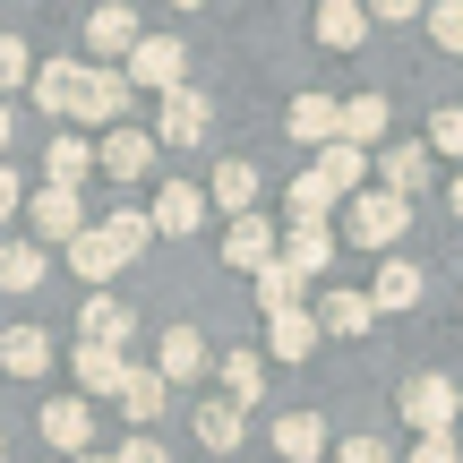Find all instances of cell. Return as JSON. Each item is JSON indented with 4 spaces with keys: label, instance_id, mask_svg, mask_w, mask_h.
Segmentation results:
<instances>
[{
    "label": "cell",
    "instance_id": "cell-1",
    "mask_svg": "<svg viewBox=\"0 0 463 463\" xmlns=\"http://www.w3.org/2000/svg\"><path fill=\"white\" fill-rule=\"evenodd\" d=\"M181 69H189L181 34H137V43H129V61H120V78H129V95H137V86L172 95V86H181Z\"/></svg>",
    "mask_w": 463,
    "mask_h": 463
},
{
    "label": "cell",
    "instance_id": "cell-2",
    "mask_svg": "<svg viewBox=\"0 0 463 463\" xmlns=\"http://www.w3.org/2000/svg\"><path fill=\"white\" fill-rule=\"evenodd\" d=\"M455 412H463V395H455L447 369H420V378H403V420H412L420 438H447Z\"/></svg>",
    "mask_w": 463,
    "mask_h": 463
},
{
    "label": "cell",
    "instance_id": "cell-3",
    "mask_svg": "<svg viewBox=\"0 0 463 463\" xmlns=\"http://www.w3.org/2000/svg\"><path fill=\"white\" fill-rule=\"evenodd\" d=\"M403 223H412V206L386 198V189H361V198H352V241H361V249H395Z\"/></svg>",
    "mask_w": 463,
    "mask_h": 463
},
{
    "label": "cell",
    "instance_id": "cell-4",
    "mask_svg": "<svg viewBox=\"0 0 463 463\" xmlns=\"http://www.w3.org/2000/svg\"><path fill=\"white\" fill-rule=\"evenodd\" d=\"M120 112H129V78H120V69H86V78H78V103H69V120L120 129Z\"/></svg>",
    "mask_w": 463,
    "mask_h": 463
},
{
    "label": "cell",
    "instance_id": "cell-5",
    "mask_svg": "<svg viewBox=\"0 0 463 463\" xmlns=\"http://www.w3.org/2000/svg\"><path fill=\"white\" fill-rule=\"evenodd\" d=\"M206 120H215V103H206L198 95V86H172V95H164V112H155V137H164V146H198V137H206Z\"/></svg>",
    "mask_w": 463,
    "mask_h": 463
},
{
    "label": "cell",
    "instance_id": "cell-6",
    "mask_svg": "<svg viewBox=\"0 0 463 463\" xmlns=\"http://www.w3.org/2000/svg\"><path fill=\"white\" fill-rule=\"evenodd\" d=\"M309 352H317V317H309V309H275V317H266V352H258V361L300 369Z\"/></svg>",
    "mask_w": 463,
    "mask_h": 463
},
{
    "label": "cell",
    "instance_id": "cell-7",
    "mask_svg": "<svg viewBox=\"0 0 463 463\" xmlns=\"http://www.w3.org/2000/svg\"><path fill=\"white\" fill-rule=\"evenodd\" d=\"M95 172H112V181H146V172H155V137L120 120V129L95 146Z\"/></svg>",
    "mask_w": 463,
    "mask_h": 463
},
{
    "label": "cell",
    "instance_id": "cell-8",
    "mask_svg": "<svg viewBox=\"0 0 463 463\" xmlns=\"http://www.w3.org/2000/svg\"><path fill=\"white\" fill-rule=\"evenodd\" d=\"M206 223V198L189 181H164L155 189V215H146V232H164V241H189V232Z\"/></svg>",
    "mask_w": 463,
    "mask_h": 463
},
{
    "label": "cell",
    "instance_id": "cell-9",
    "mask_svg": "<svg viewBox=\"0 0 463 463\" xmlns=\"http://www.w3.org/2000/svg\"><path fill=\"white\" fill-rule=\"evenodd\" d=\"M326 258H335V232H326V223H292V232L275 241V266H283V275H300V283H309Z\"/></svg>",
    "mask_w": 463,
    "mask_h": 463
},
{
    "label": "cell",
    "instance_id": "cell-10",
    "mask_svg": "<svg viewBox=\"0 0 463 463\" xmlns=\"http://www.w3.org/2000/svg\"><path fill=\"white\" fill-rule=\"evenodd\" d=\"M43 438H52L61 455H95V412H86L78 395H52V403H43Z\"/></svg>",
    "mask_w": 463,
    "mask_h": 463
},
{
    "label": "cell",
    "instance_id": "cell-11",
    "mask_svg": "<svg viewBox=\"0 0 463 463\" xmlns=\"http://www.w3.org/2000/svg\"><path fill=\"white\" fill-rule=\"evenodd\" d=\"M129 43H137V9H120V0L86 9V52H103V61H129Z\"/></svg>",
    "mask_w": 463,
    "mask_h": 463
},
{
    "label": "cell",
    "instance_id": "cell-12",
    "mask_svg": "<svg viewBox=\"0 0 463 463\" xmlns=\"http://www.w3.org/2000/svg\"><path fill=\"white\" fill-rule=\"evenodd\" d=\"M361 172H369V155H361V146H344V137H335V146H317V164H309V181L326 189V198H361Z\"/></svg>",
    "mask_w": 463,
    "mask_h": 463
},
{
    "label": "cell",
    "instance_id": "cell-13",
    "mask_svg": "<svg viewBox=\"0 0 463 463\" xmlns=\"http://www.w3.org/2000/svg\"><path fill=\"white\" fill-rule=\"evenodd\" d=\"M198 369H206V335L198 326H164V344H155V378L181 386V378H198Z\"/></svg>",
    "mask_w": 463,
    "mask_h": 463
},
{
    "label": "cell",
    "instance_id": "cell-14",
    "mask_svg": "<svg viewBox=\"0 0 463 463\" xmlns=\"http://www.w3.org/2000/svg\"><path fill=\"white\" fill-rule=\"evenodd\" d=\"M198 198L223 206V223H232V215H258V164H215V181H206Z\"/></svg>",
    "mask_w": 463,
    "mask_h": 463
},
{
    "label": "cell",
    "instance_id": "cell-15",
    "mask_svg": "<svg viewBox=\"0 0 463 463\" xmlns=\"http://www.w3.org/2000/svg\"><path fill=\"white\" fill-rule=\"evenodd\" d=\"M26 223L43 232V241H78V232H86V215H78L69 189H34V198H26ZM43 241H34V249H43Z\"/></svg>",
    "mask_w": 463,
    "mask_h": 463
},
{
    "label": "cell",
    "instance_id": "cell-16",
    "mask_svg": "<svg viewBox=\"0 0 463 463\" xmlns=\"http://www.w3.org/2000/svg\"><path fill=\"white\" fill-rule=\"evenodd\" d=\"M266 258H275V223L266 215H232L223 223V266H249V275H258Z\"/></svg>",
    "mask_w": 463,
    "mask_h": 463
},
{
    "label": "cell",
    "instance_id": "cell-17",
    "mask_svg": "<svg viewBox=\"0 0 463 463\" xmlns=\"http://www.w3.org/2000/svg\"><path fill=\"white\" fill-rule=\"evenodd\" d=\"M129 335H137V317L120 309V300H86V335H78V344H95V352H120V361H129Z\"/></svg>",
    "mask_w": 463,
    "mask_h": 463
},
{
    "label": "cell",
    "instance_id": "cell-18",
    "mask_svg": "<svg viewBox=\"0 0 463 463\" xmlns=\"http://www.w3.org/2000/svg\"><path fill=\"white\" fill-rule=\"evenodd\" d=\"M420 181H430V146H386V155H378V189H386V198L412 206Z\"/></svg>",
    "mask_w": 463,
    "mask_h": 463
},
{
    "label": "cell",
    "instance_id": "cell-19",
    "mask_svg": "<svg viewBox=\"0 0 463 463\" xmlns=\"http://www.w3.org/2000/svg\"><path fill=\"white\" fill-rule=\"evenodd\" d=\"M0 369H9V378H43L52 369V335L43 326H9L0 335Z\"/></svg>",
    "mask_w": 463,
    "mask_h": 463
},
{
    "label": "cell",
    "instance_id": "cell-20",
    "mask_svg": "<svg viewBox=\"0 0 463 463\" xmlns=\"http://www.w3.org/2000/svg\"><path fill=\"white\" fill-rule=\"evenodd\" d=\"M69 369H78V403H86V395H120V378H129L137 361H120V352H95V344H78V361H69Z\"/></svg>",
    "mask_w": 463,
    "mask_h": 463
},
{
    "label": "cell",
    "instance_id": "cell-21",
    "mask_svg": "<svg viewBox=\"0 0 463 463\" xmlns=\"http://www.w3.org/2000/svg\"><path fill=\"white\" fill-rule=\"evenodd\" d=\"M275 455L283 463H317V455H326V420H317V412H283L275 420Z\"/></svg>",
    "mask_w": 463,
    "mask_h": 463
},
{
    "label": "cell",
    "instance_id": "cell-22",
    "mask_svg": "<svg viewBox=\"0 0 463 463\" xmlns=\"http://www.w3.org/2000/svg\"><path fill=\"white\" fill-rule=\"evenodd\" d=\"M86 172H95V146H86V137H52V155H43V189H69V198H78Z\"/></svg>",
    "mask_w": 463,
    "mask_h": 463
},
{
    "label": "cell",
    "instance_id": "cell-23",
    "mask_svg": "<svg viewBox=\"0 0 463 463\" xmlns=\"http://www.w3.org/2000/svg\"><path fill=\"white\" fill-rule=\"evenodd\" d=\"M369 309H420V266L412 258H386L378 283H369Z\"/></svg>",
    "mask_w": 463,
    "mask_h": 463
},
{
    "label": "cell",
    "instance_id": "cell-24",
    "mask_svg": "<svg viewBox=\"0 0 463 463\" xmlns=\"http://www.w3.org/2000/svg\"><path fill=\"white\" fill-rule=\"evenodd\" d=\"M164 403H172V386L155 378V369H129V378H120V412H129L137 430H155V420H164Z\"/></svg>",
    "mask_w": 463,
    "mask_h": 463
},
{
    "label": "cell",
    "instance_id": "cell-25",
    "mask_svg": "<svg viewBox=\"0 0 463 463\" xmlns=\"http://www.w3.org/2000/svg\"><path fill=\"white\" fill-rule=\"evenodd\" d=\"M78 78H86V61H43V69H34V103H43V112H61L69 120V103H78Z\"/></svg>",
    "mask_w": 463,
    "mask_h": 463
},
{
    "label": "cell",
    "instance_id": "cell-26",
    "mask_svg": "<svg viewBox=\"0 0 463 463\" xmlns=\"http://www.w3.org/2000/svg\"><path fill=\"white\" fill-rule=\"evenodd\" d=\"M95 241L112 249V266H129L137 249L155 241V232H146V215H137V206H120V215H103V223H95Z\"/></svg>",
    "mask_w": 463,
    "mask_h": 463
},
{
    "label": "cell",
    "instance_id": "cell-27",
    "mask_svg": "<svg viewBox=\"0 0 463 463\" xmlns=\"http://www.w3.org/2000/svg\"><path fill=\"white\" fill-rule=\"evenodd\" d=\"M43 249L34 241H0V292H34V283H43Z\"/></svg>",
    "mask_w": 463,
    "mask_h": 463
},
{
    "label": "cell",
    "instance_id": "cell-28",
    "mask_svg": "<svg viewBox=\"0 0 463 463\" xmlns=\"http://www.w3.org/2000/svg\"><path fill=\"white\" fill-rule=\"evenodd\" d=\"M266 395V361L258 352H223V403L241 412V403H258Z\"/></svg>",
    "mask_w": 463,
    "mask_h": 463
},
{
    "label": "cell",
    "instance_id": "cell-29",
    "mask_svg": "<svg viewBox=\"0 0 463 463\" xmlns=\"http://www.w3.org/2000/svg\"><path fill=\"white\" fill-rule=\"evenodd\" d=\"M378 326V309H369V292H335L326 309H317V335H369Z\"/></svg>",
    "mask_w": 463,
    "mask_h": 463
},
{
    "label": "cell",
    "instance_id": "cell-30",
    "mask_svg": "<svg viewBox=\"0 0 463 463\" xmlns=\"http://www.w3.org/2000/svg\"><path fill=\"white\" fill-rule=\"evenodd\" d=\"M292 137L300 146H335V95H292Z\"/></svg>",
    "mask_w": 463,
    "mask_h": 463
},
{
    "label": "cell",
    "instance_id": "cell-31",
    "mask_svg": "<svg viewBox=\"0 0 463 463\" xmlns=\"http://www.w3.org/2000/svg\"><path fill=\"white\" fill-rule=\"evenodd\" d=\"M361 34H369V17L352 9V0H326V9H317V43H326V52H352Z\"/></svg>",
    "mask_w": 463,
    "mask_h": 463
},
{
    "label": "cell",
    "instance_id": "cell-32",
    "mask_svg": "<svg viewBox=\"0 0 463 463\" xmlns=\"http://www.w3.org/2000/svg\"><path fill=\"white\" fill-rule=\"evenodd\" d=\"M69 275H78V283H112L120 266H112V249H103L95 232H78V241H69Z\"/></svg>",
    "mask_w": 463,
    "mask_h": 463
},
{
    "label": "cell",
    "instance_id": "cell-33",
    "mask_svg": "<svg viewBox=\"0 0 463 463\" xmlns=\"http://www.w3.org/2000/svg\"><path fill=\"white\" fill-rule=\"evenodd\" d=\"M258 300H266V317H275V309H300V275H283V266L266 258L258 266Z\"/></svg>",
    "mask_w": 463,
    "mask_h": 463
},
{
    "label": "cell",
    "instance_id": "cell-34",
    "mask_svg": "<svg viewBox=\"0 0 463 463\" xmlns=\"http://www.w3.org/2000/svg\"><path fill=\"white\" fill-rule=\"evenodd\" d=\"M283 206H292V223H326L335 215V198L309 181V172H292V198H283Z\"/></svg>",
    "mask_w": 463,
    "mask_h": 463
},
{
    "label": "cell",
    "instance_id": "cell-35",
    "mask_svg": "<svg viewBox=\"0 0 463 463\" xmlns=\"http://www.w3.org/2000/svg\"><path fill=\"white\" fill-rule=\"evenodd\" d=\"M198 438L215 455H232V447H241V412H232V403H206V412H198Z\"/></svg>",
    "mask_w": 463,
    "mask_h": 463
},
{
    "label": "cell",
    "instance_id": "cell-36",
    "mask_svg": "<svg viewBox=\"0 0 463 463\" xmlns=\"http://www.w3.org/2000/svg\"><path fill=\"white\" fill-rule=\"evenodd\" d=\"M34 78V61H26V43L17 34H0V95H17V86Z\"/></svg>",
    "mask_w": 463,
    "mask_h": 463
},
{
    "label": "cell",
    "instance_id": "cell-37",
    "mask_svg": "<svg viewBox=\"0 0 463 463\" xmlns=\"http://www.w3.org/2000/svg\"><path fill=\"white\" fill-rule=\"evenodd\" d=\"M430 146H438V155H463V103L430 112Z\"/></svg>",
    "mask_w": 463,
    "mask_h": 463
},
{
    "label": "cell",
    "instance_id": "cell-38",
    "mask_svg": "<svg viewBox=\"0 0 463 463\" xmlns=\"http://www.w3.org/2000/svg\"><path fill=\"white\" fill-rule=\"evenodd\" d=\"M103 463H172V455H164V438H146V430H137V438H120Z\"/></svg>",
    "mask_w": 463,
    "mask_h": 463
},
{
    "label": "cell",
    "instance_id": "cell-39",
    "mask_svg": "<svg viewBox=\"0 0 463 463\" xmlns=\"http://www.w3.org/2000/svg\"><path fill=\"white\" fill-rule=\"evenodd\" d=\"M430 26H438V43H447V52H463V0H438Z\"/></svg>",
    "mask_w": 463,
    "mask_h": 463
},
{
    "label": "cell",
    "instance_id": "cell-40",
    "mask_svg": "<svg viewBox=\"0 0 463 463\" xmlns=\"http://www.w3.org/2000/svg\"><path fill=\"white\" fill-rule=\"evenodd\" d=\"M335 463H395V455H386L378 438H344V447H335Z\"/></svg>",
    "mask_w": 463,
    "mask_h": 463
},
{
    "label": "cell",
    "instance_id": "cell-41",
    "mask_svg": "<svg viewBox=\"0 0 463 463\" xmlns=\"http://www.w3.org/2000/svg\"><path fill=\"white\" fill-rule=\"evenodd\" d=\"M412 463H463L455 438H412Z\"/></svg>",
    "mask_w": 463,
    "mask_h": 463
},
{
    "label": "cell",
    "instance_id": "cell-42",
    "mask_svg": "<svg viewBox=\"0 0 463 463\" xmlns=\"http://www.w3.org/2000/svg\"><path fill=\"white\" fill-rule=\"evenodd\" d=\"M9 215H17V172L0 164V223H9Z\"/></svg>",
    "mask_w": 463,
    "mask_h": 463
},
{
    "label": "cell",
    "instance_id": "cell-43",
    "mask_svg": "<svg viewBox=\"0 0 463 463\" xmlns=\"http://www.w3.org/2000/svg\"><path fill=\"white\" fill-rule=\"evenodd\" d=\"M0 155H9V103H0Z\"/></svg>",
    "mask_w": 463,
    "mask_h": 463
},
{
    "label": "cell",
    "instance_id": "cell-44",
    "mask_svg": "<svg viewBox=\"0 0 463 463\" xmlns=\"http://www.w3.org/2000/svg\"><path fill=\"white\" fill-rule=\"evenodd\" d=\"M447 206H455V215H463V181H455V189H447Z\"/></svg>",
    "mask_w": 463,
    "mask_h": 463
},
{
    "label": "cell",
    "instance_id": "cell-45",
    "mask_svg": "<svg viewBox=\"0 0 463 463\" xmlns=\"http://www.w3.org/2000/svg\"><path fill=\"white\" fill-rule=\"evenodd\" d=\"M78 463H103V455H78Z\"/></svg>",
    "mask_w": 463,
    "mask_h": 463
},
{
    "label": "cell",
    "instance_id": "cell-46",
    "mask_svg": "<svg viewBox=\"0 0 463 463\" xmlns=\"http://www.w3.org/2000/svg\"><path fill=\"white\" fill-rule=\"evenodd\" d=\"M0 455H9V447H0Z\"/></svg>",
    "mask_w": 463,
    "mask_h": 463
}]
</instances>
